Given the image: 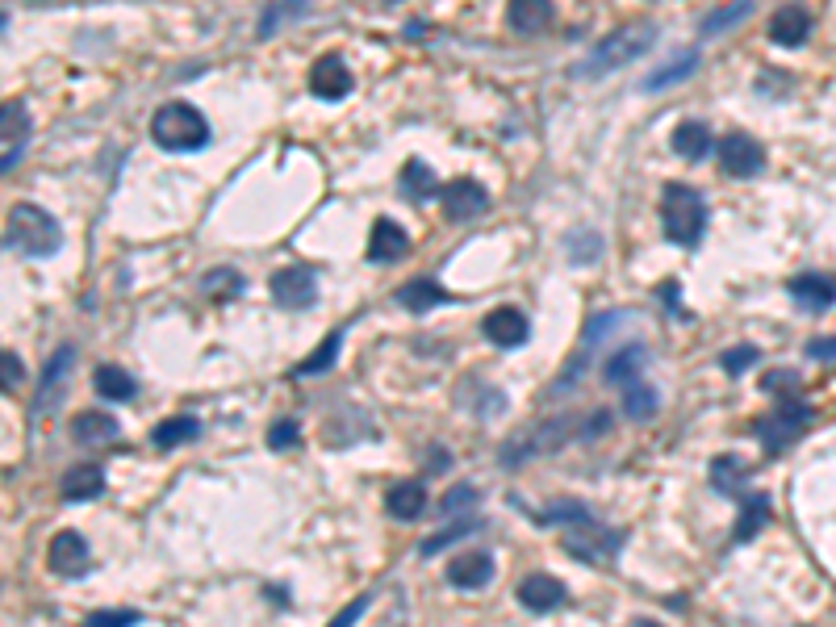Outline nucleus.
Wrapping results in <instances>:
<instances>
[{"label":"nucleus","instance_id":"42","mask_svg":"<svg viewBox=\"0 0 836 627\" xmlns=\"http://www.w3.org/2000/svg\"><path fill=\"white\" fill-rule=\"evenodd\" d=\"M757 356H761V352H757L753 343H740V347H732V352H724V360H719V364H724V373H728V377H740L745 368H753V364H757Z\"/></svg>","mask_w":836,"mask_h":627},{"label":"nucleus","instance_id":"50","mask_svg":"<svg viewBox=\"0 0 836 627\" xmlns=\"http://www.w3.org/2000/svg\"><path fill=\"white\" fill-rule=\"evenodd\" d=\"M627 627H661V623H653V619H632Z\"/></svg>","mask_w":836,"mask_h":627},{"label":"nucleus","instance_id":"36","mask_svg":"<svg viewBox=\"0 0 836 627\" xmlns=\"http://www.w3.org/2000/svg\"><path fill=\"white\" fill-rule=\"evenodd\" d=\"M740 481H745V464H740L736 456H719L711 464V485H715L719 494H736Z\"/></svg>","mask_w":836,"mask_h":627},{"label":"nucleus","instance_id":"4","mask_svg":"<svg viewBox=\"0 0 836 627\" xmlns=\"http://www.w3.org/2000/svg\"><path fill=\"white\" fill-rule=\"evenodd\" d=\"M151 138H155V147H164V151H201L209 143V122L193 105L168 101L151 118Z\"/></svg>","mask_w":836,"mask_h":627},{"label":"nucleus","instance_id":"18","mask_svg":"<svg viewBox=\"0 0 836 627\" xmlns=\"http://www.w3.org/2000/svg\"><path fill=\"white\" fill-rule=\"evenodd\" d=\"M519 602L527 611H552L565 602V582L561 577H548V573H531L527 582H519Z\"/></svg>","mask_w":836,"mask_h":627},{"label":"nucleus","instance_id":"45","mask_svg":"<svg viewBox=\"0 0 836 627\" xmlns=\"http://www.w3.org/2000/svg\"><path fill=\"white\" fill-rule=\"evenodd\" d=\"M368 602H373V594H360L356 602H347V607H343V611H339V615H335L327 627H356V619L368 611Z\"/></svg>","mask_w":836,"mask_h":627},{"label":"nucleus","instance_id":"11","mask_svg":"<svg viewBox=\"0 0 836 627\" xmlns=\"http://www.w3.org/2000/svg\"><path fill=\"white\" fill-rule=\"evenodd\" d=\"M310 92L318 101H343L347 92H352V72H347V63L339 55H322L310 72Z\"/></svg>","mask_w":836,"mask_h":627},{"label":"nucleus","instance_id":"28","mask_svg":"<svg viewBox=\"0 0 836 627\" xmlns=\"http://www.w3.org/2000/svg\"><path fill=\"white\" fill-rule=\"evenodd\" d=\"M765 523H770V498H765V494H753V498L745 502V510H740L732 540H736V544H749Z\"/></svg>","mask_w":836,"mask_h":627},{"label":"nucleus","instance_id":"37","mask_svg":"<svg viewBox=\"0 0 836 627\" xmlns=\"http://www.w3.org/2000/svg\"><path fill=\"white\" fill-rule=\"evenodd\" d=\"M339 343H343V331H331L327 335V343L318 347V352L310 356V360H301L297 364V377H314V373H327V368L339 360Z\"/></svg>","mask_w":836,"mask_h":627},{"label":"nucleus","instance_id":"32","mask_svg":"<svg viewBox=\"0 0 836 627\" xmlns=\"http://www.w3.org/2000/svg\"><path fill=\"white\" fill-rule=\"evenodd\" d=\"M694 67H699V51H686V55H678L673 63H665L661 72L648 76V80H644V92H661V88H669V84H678V80L694 76Z\"/></svg>","mask_w":836,"mask_h":627},{"label":"nucleus","instance_id":"3","mask_svg":"<svg viewBox=\"0 0 836 627\" xmlns=\"http://www.w3.org/2000/svg\"><path fill=\"white\" fill-rule=\"evenodd\" d=\"M661 230L673 247H694L707 230V201L690 184H665L661 193Z\"/></svg>","mask_w":836,"mask_h":627},{"label":"nucleus","instance_id":"25","mask_svg":"<svg viewBox=\"0 0 836 627\" xmlns=\"http://www.w3.org/2000/svg\"><path fill=\"white\" fill-rule=\"evenodd\" d=\"M711 147H715V138H711V126L707 122H682L678 130H673V151H678L682 159H690V164L707 159Z\"/></svg>","mask_w":836,"mask_h":627},{"label":"nucleus","instance_id":"39","mask_svg":"<svg viewBox=\"0 0 836 627\" xmlns=\"http://www.w3.org/2000/svg\"><path fill=\"white\" fill-rule=\"evenodd\" d=\"M753 9V0H732L728 9H719L715 17H707L703 21V34H724V30H732V26H740L745 21V13Z\"/></svg>","mask_w":836,"mask_h":627},{"label":"nucleus","instance_id":"1","mask_svg":"<svg viewBox=\"0 0 836 627\" xmlns=\"http://www.w3.org/2000/svg\"><path fill=\"white\" fill-rule=\"evenodd\" d=\"M653 42H657V26H653V21H636V26H623V30H615V34L602 38L594 51H590V59H582L577 76H586V80L611 76V72H619V67L636 63L640 55L653 51Z\"/></svg>","mask_w":836,"mask_h":627},{"label":"nucleus","instance_id":"41","mask_svg":"<svg viewBox=\"0 0 836 627\" xmlns=\"http://www.w3.org/2000/svg\"><path fill=\"white\" fill-rule=\"evenodd\" d=\"M473 506H477V490H473V485H456V490H448L444 498H439V510H444L448 519H456V515H469Z\"/></svg>","mask_w":836,"mask_h":627},{"label":"nucleus","instance_id":"16","mask_svg":"<svg viewBox=\"0 0 836 627\" xmlns=\"http://www.w3.org/2000/svg\"><path fill=\"white\" fill-rule=\"evenodd\" d=\"M644 368H648V347L644 343H627L607 364H602V381L615 385V389H627L632 381H640Z\"/></svg>","mask_w":836,"mask_h":627},{"label":"nucleus","instance_id":"22","mask_svg":"<svg viewBox=\"0 0 836 627\" xmlns=\"http://www.w3.org/2000/svg\"><path fill=\"white\" fill-rule=\"evenodd\" d=\"M807 34H811V13L799 5H786L770 17V38L778 46H799V42H807Z\"/></svg>","mask_w":836,"mask_h":627},{"label":"nucleus","instance_id":"17","mask_svg":"<svg viewBox=\"0 0 836 627\" xmlns=\"http://www.w3.org/2000/svg\"><path fill=\"white\" fill-rule=\"evenodd\" d=\"M0 130H5V176L21 164V155H26V143H30V113L21 109L17 101L5 105V118H0Z\"/></svg>","mask_w":836,"mask_h":627},{"label":"nucleus","instance_id":"5","mask_svg":"<svg viewBox=\"0 0 836 627\" xmlns=\"http://www.w3.org/2000/svg\"><path fill=\"white\" fill-rule=\"evenodd\" d=\"M807 427H811V406H807V402H791V406H782V410H774V414H765L753 431H757V439L765 444V452L778 456L786 444H795V439H799Z\"/></svg>","mask_w":836,"mask_h":627},{"label":"nucleus","instance_id":"46","mask_svg":"<svg viewBox=\"0 0 836 627\" xmlns=\"http://www.w3.org/2000/svg\"><path fill=\"white\" fill-rule=\"evenodd\" d=\"M0 360H5V393H13V389L21 385V377H26V368H21L17 352H5V356H0Z\"/></svg>","mask_w":836,"mask_h":627},{"label":"nucleus","instance_id":"29","mask_svg":"<svg viewBox=\"0 0 836 627\" xmlns=\"http://www.w3.org/2000/svg\"><path fill=\"white\" fill-rule=\"evenodd\" d=\"M565 255H569V264H598V255H602V235L598 230H569L565 235Z\"/></svg>","mask_w":836,"mask_h":627},{"label":"nucleus","instance_id":"47","mask_svg":"<svg viewBox=\"0 0 836 627\" xmlns=\"http://www.w3.org/2000/svg\"><path fill=\"white\" fill-rule=\"evenodd\" d=\"M795 381H799L795 373H778V368H774V373H770V377H765L761 385H765V389H770V393H782V389H786V393H791V389H795Z\"/></svg>","mask_w":836,"mask_h":627},{"label":"nucleus","instance_id":"30","mask_svg":"<svg viewBox=\"0 0 836 627\" xmlns=\"http://www.w3.org/2000/svg\"><path fill=\"white\" fill-rule=\"evenodd\" d=\"M657 406H661V398H657V389H653V385L632 381V385L623 389V414H627V418H636V423H644V418H653V414H657Z\"/></svg>","mask_w":836,"mask_h":627},{"label":"nucleus","instance_id":"15","mask_svg":"<svg viewBox=\"0 0 836 627\" xmlns=\"http://www.w3.org/2000/svg\"><path fill=\"white\" fill-rule=\"evenodd\" d=\"M410 251V235L393 222V218H377L373 222V235H368V260L373 264H393V260H402V255Z\"/></svg>","mask_w":836,"mask_h":627},{"label":"nucleus","instance_id":"31","mask_svg":"<svg viewBox=\"0 0 836 627\" xmlns=\"http://www.w3.org/2000/svg\"><path fill=\"white\" fill-rule=\"evenodd\" d=\"M402 189H406V197H414V201H427V197L439 193V184H435V172L423 164V159H406V168H402Z\"/></svg>","mask_w":836,"mask_h":627},{"label":"nucleus","instance_id":"23","mask_svg":"<svg viewBox=\"0 0 836 627\" xmlns=\"http://www.w3.org/2000/svg\"><path fill=\"white\" fill-rule=\"evenodd\" d=\"M385 506H389V515L393 519H418L423 515V506H427V490H423V481H398V485H389V494H385Z\"/></svg>","mask_w":836,"mask_h":627},{"label":"nucleus","instance_id":"38","mask_svg":"<svg viewBox=\"0 0 836 627\" xmlns=\"http://www.w3.org/2000/svg\"><path fill=\"white\" fill-rule=\"evenodd\" d=\"M205 293L209 297H239L243 293V276L235 268H214L205 272Z\"/></svg>","mask_w":836,"mask_h":627},{"label":"nucleus","instance_id":"6","mask_svg":"<svg viewBox=\"0 0 836 627\" xmlns=\"http://www.w3.org/2000/svg\"><path fill=\"white\" fill-rule=\"evenodd\" d=\"M565 548L577 556V561L607 565V561H615L619 548H623V531L598 527L594 519H586V523H577V531H569V536H565Z\"/></svg>","mask_w":836,"mask_h":627},{"label":"nucleus","instance_id":"43","mask_svg":"<svg viewBox=\"0 0 836 627\" xmlns=\"http://www.w3.org/2000/svg\"><path fill=\"white\" fill-rule=\"evenodd\" d=\"M297 439H301L297 418H281V423H272V427H268V448H276V452L297 448Z\"/></svg>","mask_w":836,"mask_h":627},{"label":"nucleus","instance_id":"44","mask_svg":"<svg viewBox=\"0 0 836 627\" xmlns=\"http://www.w3.org/2000/svg\"><path fill=\"white\" fill-rule=\"evenodd\" d=\"M138 619V611H101V615H88V623L84 627H134Z\"/></svg>","mask_w":836,"mask_h":627},{"label":"nucleus","instance_id":"34","mask_svg":"<svg viewBox=\"0 0 836 627\" xmlns=\"http://www.w3.org/2000/svg\"><path fill=\"white\" fill-rule=\"evenodd\" d=\"M473 531H481V519H460V523H452V527H444V531H435V536H427L423 540V556H439L448 544H456V540H464V536H473Z\"/></svg>","mask_w":836,"mask_h":627},{"label":"nucleus","instance_id":"10","mask_svg":"<svg viewBox=\"0 0 836 627\" xmlns=\"http://www.w3.org/2000/svg\"><path fill=\"white\" fill-rule=\"evenodd\" d=\"M88 544L84 536H76V531H59V536L51 540V548H46V565H51V573L59 577H80L88 569Z\"/></svg>","mask_w":836,"mask_h":627},{"label":"nucleus","instance_id":"19","mask_svg":"<svg viewBox=\"0 0 836 627\" xmlns=\"http://www.w3.org/2000/svg\"><path fill=\"white\" fill-rule=\"evenodd\" d=\"M59 494L67 502H92V498H101L105 494V469H101V464H76V469L63 473Z\"/></svg>","mask_w":836,"mask_h":627},{"label":"nucleus","instance_id":"35","mask_svg":"<svg viewBox=\"0 0 836 627\" xmlns=\"http://www.w3.org/2000/svg\"><path fill=\"white\" fill-rule=\"evenodd\" d=\"M627 322V310H607V314H598L586 322V339H582V356H594V347L607 339L615 327H623Z\"/></svg>","mask_w":836,"mask_h":627},{"label":"nucleus","instance_id":"9","mask_svg":"<svg viewBox=\"0 0 836 627\" xmlns=\"http://www.w3.org/2000/svg\"><path fill=\"white\" fill-rule=\"evenodd\" d=\"M485 209H490V193L481 189L477 180H452L448 189H444V214H448V222H473V218H481Z\"/></svg>","mask_w":836,"mask_h":627},{"label":"nucleus","instance_id":"26","mask_svg":"<svg viewBox=\"0 0 836 627\" xmlns=\"http://www.w3.org/2000/svg\"><path fill=\"white\" fill-rule=\"evenodd\" d=\"M92 389H97L101 398H109V402H130L138 393L130 373H126V368H118V364H101L97 373H92Z\"/></svg>","mask_w":836,"mask_h":627},{"label":"nucleus","instance_id":"2","mask_svg":"<svg viewBox=\"0 0 836 627\" xmlns=\"http://www.w3.org/2000/svg\"><path fill=\"white\" fill-rule=\"evenodd\" d=\"M5 243L21 255H30V260H46V255H55L63 247V230L59 222L46 214L42 205L34 201H17L9 209V226H5Z\"/></svg>","mask_w":836,"mask_h":627},{"label":"nucleus","instance_id":"20","mask_svg":"<svg viewBox=\"0 0 836 627\" xmlns=\"http://www.w3.org/2000/svg\"><path fill=\"white\" fill-rule=\"evenodd\" d=\"M122 427L118 418L105 414V410H84L72 418V439L76 444H109V439H118Z\"/></svg>","mask_w":836,"mask_h":627},{"label":"nucleus","instance_id":"13","mask_svg":"<svg viewBox=\"0 0 836 627\" xmlns=\"http://www.w3.org/2000/svg\"><path fill=\"white\" fill-rule=\"evenodd\" d=\"M481 331H485V339H490L494 347H519L531 327H527V314L519 306H498V310L485 314Z\"/></svg>","mask_w":836,"mask_h":627},{"label":"nucleus","instance_id":"49","mask_svg":"<svg viewBox=\"0 0 836 627\" xmlns=\"http://www.w3.org/2000/svg\"><path fill=\"white\" fill-rule=\"evenodd\" d=\"M661 297L669 301V310H673V318H690V314H686V310L678 306V285H673V281H669V285L661 289Z\"/></svg>","mask_w":836,"mask_h":627},{"label":"nucleus","instance_id":"40","mask_svg":"<svg viewBox=\"0 0 836 627\" xmlns=\"http://www.w3.org/2000/svg\"><path fill=\"white\" fill-rule=\"evenodd\" d=\"M586 519H590L586 502H556V506H548L536 515V523H586Z\"/></svg>","mask_w":836,"mask_h":627},{"label":"nucleus","instance_id":"24","mask_svg":"<svg viewBox=\"0 0 836 627\" xmlns=\"http://www.w3.org/2000/svg\"><path fill=\"white\" fill-rule=\"evenodd\" d=\"M398 301H402L410 314H427L431 306H444V301H452V293L439 285V281H431V276H418V281H410V285L398 289Z\"/></svg>","mask_w":836,"mask_h":627},{"label":"nucleus","instance_id":"48","mask_svg":"<svg viewBox=\"0 0 836 627\" xmlns=\"http://www.w3.org/2000/svg\"><path fill=\"white\" fill-rule=\"evenodd\" d=\"M807 356L811 360H836V339H811L807 343Z\"/></svg>","mask_w":836,"mask_h":627},{"label":"nucleus","instance_id":"33","mask_svg":"<svg viewBox=\"0 0 836 627\" xmlns=\"http://www.w3.org/2000/svg\"><path fill=\"white\" fill-rule=\"evenodd\" d=\"M72 360H76V352H72V347H59V352H55V360L46 364V373H42V385H38V393H34V418L42 414L46 398H51V389H59V381H63V373H67V368H72Z\"/></svg>","mask_w":836,"mask_h":627},{"label":"nucleus","instance_id":"27","mask_svg":"<svg viewBox=\"0 0 836 627\" xmlns=\"http://www.w3.org/2000/svg\"><path fill=\"white\" fill-rule=\"evenodd\" d=\"M201 435V423L193 414H176V418H164L155 431H151V444L155 448H180V444H189V439Z\"/></svg>","mask_w":836,"mask_h":627},{"label":"nucleus","instance_id":"21","mask_svg":"<svg viewBox=\"0 0 836 627\" xmlns=\"http://www.w3.org/2000/svg\"><path fill=\"white\" fill-rule=\"evenodd\" d=\"M506 13H510V26H515L519 34H544L552 26V17H556L552 0H510Z\"/></svg>","mask_w":836,"mask_h":627},{"label":"nucleus","instance_id":"14","mask_svg":"<svg viewBox=\"0 0 836 627\" xmlns=\"http://www.w3.org/2000/svg\"><path fill=\"white\" fill-rule=\"evenodd\" d=\"M448 582L460 586V590H481V586H490V582H494V561H490V552L469 548V552L452 556Z\"/></svg>","mask_w":836,"mask_h":627},{"label":"nucleus","instance_id":"8","mask_svg":"<svg viewBox=\"0 0 836 627\" xmlns=\"http://www.w3.org/2000/svg\"><path fill=\"white\" fill-rule=\"evenodd\" d=\"M268 285L285 310H310L318 297V276L310 268H281V272H272Z\"/></svg>","mask_w":836,"mask_h":627},{"label":"nucleus","instance_id":"7","mask_svg":"<svg viewBox=\"0 0 836 627\" xmlns=\"http://www.w3.org/2000/svg\"><path fill=\"white\" fill-rule=\"evenodd\" d=\"M715 147H719V168H724L732 180H749V176H757L765 168L761 143H757V138H749V134H740V130L724 134Z\"/></svg>","mask_w":836,"mask_h":627},{"label":"nucleus","instance_id":"12","mask_svg":"<svg viewBox=\"0 0 836 627\" xmlns=\"http://www.w3.org/2000/svg\"><path fill=\"white\" fill-rule=\"evenodd\" d=\"M786 289L807 314H824L828 306H836V281L824 272H799L795 281H786Z\"/></svg>","mask_w":836,"mask_h":627}]
</instances>
